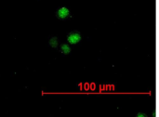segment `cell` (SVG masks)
Returning <instances> with one entry per match:
<instances>
[{"instance_id":"277c9868","label":"cell","mask_w":159,"mask_h":117,"mask_svg":"<svg viewBox=\"0 0 159 117\" xmlns=\"http://www.w3.org/2000/svg\"><path fill=\"white\" fill-rule=\"evenodd\" d=\"M48 44H49V46H50L51 47L56 48V47H58V46H59V39H58L56 36H52V37H50V39H49Z\"/></svg>"},{"instance_id":"5b68a950","label":"cell","mask_w":159,"mask_h":117,"mask_svg":"<svg viewBox=\"0 0 159 117\" xmlns=\"http://www.w3.org/2000/svg\"><path fill=\"white\" fill-rule=\"evenodd\" d=\"M137 116H146V114H143V113H139Z\"/></svg>"},{"instance_id":"3957f363","label":"cell","mask_w":159,"mask_h":117,"mask_svg":"<svg viewBox=\"0 0 159 117\" xmlns=\"http://www.w3.org/2000/svg\"><path fill=\"white\" fill-rule=\"evenodd\" d=\"M60 49H61V52L63 55H68V54L71 53V51H72L71 47L68 44H62L61 46Z\"/></svg>"},{"instance_id":"7a4b0ae2","label":"cell","mask_w":159,"mask_h":117,"mask_svg":"<svg viewBox=\"0 0 159 117\" xmlns=\"http://www.w3.org/2000/svg\"><path fill=\"white\" fill-rule=\"evenodd\" d=\"M71 15V13H70V10L68 8H66V7H61L60 8L57 9L56 11V17L60 20H65V19H67L69 18Z\"/></svg>"},{"instance_id":"6da1fadb","label":"cell","mask_w":159,"mask_h":117,"mask_svg":"<svg viewBox=\"0 0 159 117\" xmlns=\"http://www.w3.org/2000/svg\"><path fill=\"white\" fill-rule=\"evenodd\" d=\"M81 40H82V35L77 31L71 32L67 34V42L70 45H76Z\"/></svg>"}]
</instances>
